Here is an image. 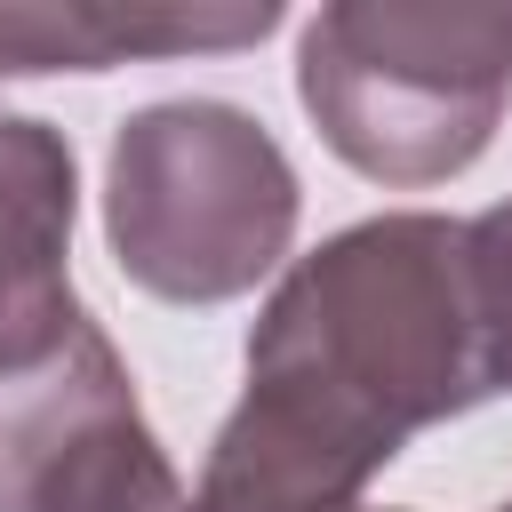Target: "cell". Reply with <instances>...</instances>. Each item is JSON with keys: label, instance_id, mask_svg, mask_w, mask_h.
<instances>
[{"label": "cell", "instance_id": "1", "mask_svg": "<svg viewBox=\"0 0 512 512\" xmlns=\"http://www.w3.org/2000/svg\"><path fill=\"white\" fill-rule=\"evenodd\" d=\"M504 392L496 304L464 216L384 208L280 272L248 328V384L216 424L192 512H360L432 424Z\"/></svg>", "mask_w": 512, "mask_h": 512}, {"label": "cell", "instance_id": "2", "mask_svg": "<svg viewBox=\"0 0 512 512\" xmlns=\"http://www.w3.org/2000/svg\"><path fill=\"white\" fill-rule=\"evenodd\" d=\"M296 96L320 144L368 184L464 176L512 104V8L328 0L296 40Z\"/></svg>", "mask_w": 512, "mask_h": 512}, {"label": "cell", "instance_id": "3", "mask_svg": "<svg viewBox=\"0 0 512 512\" xmlns=\"http://www.w3.org/2000/svg\"><path fill=\"white\" fill-rule=\"evenodd\" d=\"M304 184L280 136L224 96H168L112 128L104 240L160 304H232L296 240Z\"/></svg>", "mask_w": 512, "mask_h": 512}, {"label": "cell", "instance_id": "4", "mask_svg": "<svg viewBox=\"0 0 512 512\" xmlns=\"http://www.w3.org/2000/svg\"><path fill=\"white\" fill-rule=\"evenodd\" d=\"M0 512H192L96 320L0 392Z\"/></svg>", "mask_w": 512, "mask_h": 512}, {"label": "cell", "instance_id": "5", "mask_svg": "<svg viewBox=\"0 0 512 512\" xmlns=\"http://www.w3.org/2000/svg\"><path fill=\"white\" fill-rule=\"evenodd\" d=\"M72 216L80 168L64 128L0 104V392L40 376L88 328L72 296Z\"/></svg>", "mask_w": 512, "mask_h": 512}, {"label": "cell", "instance_id": "6", "mask_svg": "<svg viewBox=\"0 0 512 512\" xmlns=\"http://www.w3.org/2000/svg\"><path fill=\"white\" fill-rule=\"evenodd\" d=\"M280 24L272 0L256 8H120V0H0V80L24 72H112L128 56H192V48H248Z\"/></svg>", "mask_w": 512, "mask_h": 512}, {"label": "cell", "instance_id": "7", "mask_svg": "<svg viewBox=\"0 0 512 512\" xmlns=\"http://www.w3.org/2000/svg\"><path fill=\"white\" fill-rule=\"evenodd\" d=\"M480 240V272H488V304H496V360H504V392H512V200L472 216Z\"/></svg>", "mask_w": 512, "mask_h": 512}, {"label": "cell", "instance_id": "8", "mask_svg": "<svg viewBox=\"0 0 512 512\" xmlns=\"http://www.w3.org/2000/svg\"><path fill=\"white\" fill-rule=\"evenodd\" d=\"M360 512H376V504H360Z\"/></svg>", "mask_w": 512, "mask_h": 512}, {"label": "cell", "instance_id": "9", "mask_svg": "<svg viewBox=\"0 0 512 512\" xmlns=\"http://www.w3.org/2000/svg\"><path fill=\"white\" fill-rule=\"evenodd\" d=\"M504 512H512V504H504Z\"/></svg>", "mask_w": 512, "mask_h": 512}]
</instances>
